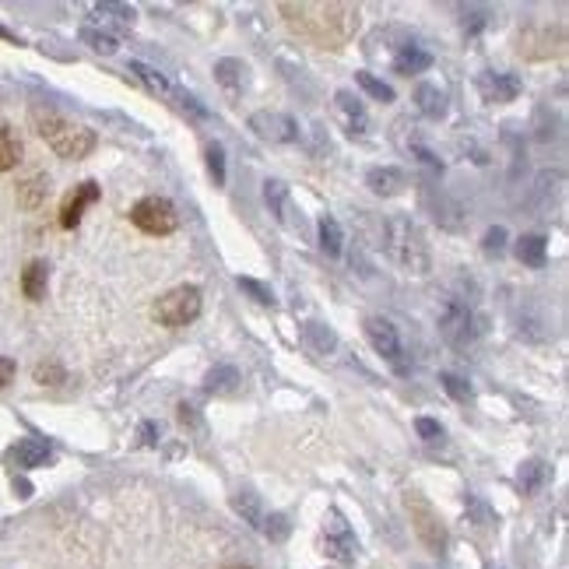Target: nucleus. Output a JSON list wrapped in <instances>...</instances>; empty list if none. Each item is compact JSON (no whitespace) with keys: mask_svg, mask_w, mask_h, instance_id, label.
Returning <instances> with one entry per match:
<instances>
[{"mask_svg":"<svg viewBox=\"0 0 569 569\" xmlns=\"http://www.w3.org/2000/svg\"><path fill=\"white\" fill-rule=\"evenodd\" d=\"M278 11L292 25V32H299L303 39H310L323 50H342L359 32V7L355 4H338V0L310 4V0H303V4H278Z\"/></svg>","mask_w":569,"mask_h":569,"instance_id":"nucleus-1","label":"nucleus"},{"mask_svg":"<svg viewBox=\"0 0 569 569\" xmlns=\"http://www.w3.org/2000/svg\"><path fill=\"white\" fill-rule=\"evenodd\" d=\"M29 116H32L35 134L50 144L60 159L78 162V159L92 155V148H95V134H92L88 127L74 123V120H67V116H60L57 110H50V106H32Z\"/></svg>","mask_w":569,"mask_h":569,"instance_id":"nucleus-2","label":"nucleus"},{"mask_svg":"<svg viewBox=\"0 0 569 569\" xmlns=\"http://www.w3.org/2000/svg\"><path fill=\"white\" fill-rule=\"evenodd\" d=\"M383 250L408 275H429V246L422 228L408 215H391L383 222Z\"/></svg>","mask_w":569,"mask_h":569,"instance_id":"nucleus-3","label":"nucleus"},{"mask_svg":"<svg viewBox=\"0 0 569 569\" xmlns=\"http://www.w3.org/2000/svg\"><path fill=\"white\" fill-rule=\"evenodd\" d=\"M439 334H443V342L454 344V348H471L475 338L482 334V327H478V316L471 310V303H464V299H443V306H439Z\"/></svg>","mask_w":569,"mask_h":569,"instance_id":"nucleus-4","label":"nucleus"},{"mask_svg":"<svg viewBox=\"0 0 569 569\" xmlns=\"http://www.w3.org/2000/svg\"><path fill=\"white\" fill-rule=\"evenodd\" d=\"M200 306H204V299H200L198 284H179V288L166 292V295L151 306V316H155L162 327H187V323H194L200 316Z\"/></svg>","mask_w":569,"mask_h":569,"instance_id":"nucleus-5","label":"nucleus"},{"mask_svg":"<svg viewBox=\"0 0 569 569\" xmlns=\"http://www.w3.org/2000/svg\"><path fill=\"white\" fill-rule=\"evenodd\" d=\"M366 338H370V344L376 348V355H383V362L398 372V376H408V372H411V359H408V352H404V344H400L398 327H394L391 320L370 316V320H366Z\"/></svg>","mask_w":569,"mask_h":569,"instance_id":"nucleus-6","label":"nucleus"},{"mask_svg":"<svg viewBox=\"0 0 569 569\" xmlns=\"http://www.w3.org/2000/svg\"><path fill=\"white\" fill-rule=\"evenodd\" d=\"M130 222L148 236H169L179 228V211L169 198H144L130 207Z\"/></svg>","mask_w":569,"mask_h":569,"instance_id":"nucleus-7","label":"nucleus"},{"mask_svg":"<svg viewBox=\"0 0 569 569\" xmlns=\"http://www.w3.org/2000/svg\"><path fill=\"white\" fill-rule=\"evenodd\" d=\"M250 130H254L260 141L267 144H292L299 141V123L284 113H271V110H260L250 116Z\"/></svg>","mask_w":569,"mask_h":569,"instance_id":"nucleus-8","label":"nucleus"},{"mask_svg":"<svg viewBox=\"0 0 569 569\" xmlns=\"http://www.w3.org/2000/svg\"><path fill=\"white\" fill-rule=\"evenodd\" d=\"M408 510H411V524H415V531H419V538L426 541L429 548H443V541H447V535H443V524H439V516L432 513V506H429L422 496H408Z\"/></svg>","mask_w":569,"mask_h":569,"instance_id":"nucleus-9","label":"nucleus"},{"mask_svg":"<svg viewBox=\"0 0 569 569\" xmlns=\"http://www.w3.org/2000/svg\"><path fill=\"white\" fill-rule=\"evenodd\" d=\"M323 548H327V555L338 559V563H355V555H359V541H355V535L348 531V524H344L338 513H334V516L327 520V527H323Z\"/></svg>","mask_w":569,"mask_h":569,"instance_id":"nucleus-10","label":"nucleus"},{"mask_svg":"<svg viewBox=\"0 0 569 569\" xmlns=\"http://www.w3.org/2000/svg\"><path fill=\"white\" fill-rule=\"evenodd\" d=\"M478 92H482L485 102H513V99L524 92V82H520L516 74L482 71V74H478Z\"/></svg>","mask_w":569,"mask_h":569,"instance_id":"nucleus-11","label":"nucleus"},{"mask_svg":"<svg viewBox=\"0 0 569 569\" xmlns=\"http://www.w3.org/2000/svg\"><path fill=\"white\" fill-rule=\"evenodd\" d=\"M95 200H99V183H95V179L78 183V187H74V194H67L63 207H60V226H63V228H78L82 215H85V207H88V204H95Z\"/></svg>","mask_w":569,"mask_h":569,"instance_id":"nucleus-12","label":"nucleus"},{"mask_svg":"<svg viewBox=\"0 0 569 569\" xmlns=\"http://www.w3.org/2000/svg\"><path fill=\"white\" fill-rule=\"evenodd\" d=\"M334 106H338V113H342V123L348 134H366L370 116H366V106H362L352 92H338V95H334Z\"/></svg>","mask_w":569,"mask_h":569,"instance_id":"nucleus-13","label":"nucleus"},{"mask_svg":"<svg viewBox=\"0 0 569 569\" xmlns=\"http://www.w3.org/2000/svg\"><path fill=\"white\" fill-rule=\"evenodd\" d=\"M127 74H134L138 82H141L151 95H162V99H176L179 95V88L172 85L169 78L162 74V71H155V67H148V63H141V60H130V67H127Z\"/></svg>","mask_w":569,"mask_h":569,"instance_id":"nucleus-14","label":"nucleus"},{"mask_svg":"<svg viewBox=\"0 0 569 569\" xmlns=\"http://www.w3.org/2000/svg\"><path fill=\"white\" fill-rule=\"evenodd\" d=\"M366 187H370L376 198H398L400 190L408 187V179H404V172L394 169V166H380V169H370Z\"/></svg>","mask_w":569,"mask_h":569,"instance_id":"nucleus-15","label":"nucleus"},{"mask_svg":"<svg viewBox=\"0 0 569 569\" xmlns=\"http://www.w3.org/2000/svg\"><path fill=\"white\" fill-rule=\"evenodd\" d=\"M46 198H50V176L35 172V176H29V179L18 183V207L39 211V207L46 204Z\"/></svg>","mask_w":569,"mask_h":569,"instance_id":"nucleus-16","label":"nucleus"},{"mask_svg":"<svg viewBox=\"0 0 569 569\" xmlns=\"http://www.w3.org/2000/svg\"><path fill=\"white\" fill-rule=\"evenodd\" d=\"M429 67H432V53L422 50V46H411V43H404L398 50V57H394V71L404 74V78H411V74H426Z\"/></svg>","mask_w":569,"mask_h":569,"instance_id":"nucleus-17","label":"nucleus"},{"mask_svg":"<svg viewBox=\"0 0 569 569\" xmlns=\"http://www.w3.org/2000/svg\"><path fill=\"white\" fill-rule=\"evenodd\" d=\"M264 204L271 207V215L282 222V226H292V198H288V187H284L282 179H267L264 183Z\"/></svg>","mask_w":569,"mask_h":569,"instance_id":"nucleus-18","label":"nucleus"},{"mask_svg":"<svg viewBox=\"0 0 569 569\" xmlns=\"http://www.w3.org/2000/svg\"><path fill=\"white\" fill-rule=\"evenodd\" d=\"M215 82L222 88H228V92H243L246 88V82H250V67L243 63V60H218L215 63Z\"/></svg>","mask_w":569,"mask_h":569,"instance_id":"nucleus-19","label":"nucleus"},{"mask_svg":"<svg viewBox=\"0 0 569 569\" xmlns=\"http://www.w3.org/2000/svg\"><path fill=\"white\" fill-rule=\"evenodd\" d=\"M563 183H566V176H563V169L555 172H541L538 183H535V194H531V207L535 211H552V190L555 194H563Z\"/></svg>","mask_w":569,"mask_h":569,"instance_id":"nucleus-20","label":"nucleus"},{"mask_svg":"<svg viewBox=\"0 0 569 569\" xmlns=\"http://www.w3.org/2000/svg\"><path fill=\"white\" fill-rule=\"evenodd\" d=\"M46 284H50V267H46V260H32L29 267L22 271V292H25V299H29V303L46 299Z\"/></svg>","mask_w":569,"mask_h":569,"instance_id":"nucleus-21","label":"nucleus"},{"mask_svg":"<svg viewBox=\"0 0 569 569\" xmlns=\"http://www.w3.org/2000/svg\"><path fill=\"white\" fill-rule=\"evenodd\" d=\"M303 342H306V348H310L313 355H331V352L338 348V334H334L327 323L310 320V323H303Z\"/></svg>","mask_w":569,"mask_h":569,"instance_id":"nucleus-22","label":"nucleus"},{"mask_svg":"<svg viewBox=\"0 0 569 569\" xmlns=\"http://www.w3.org/2000/svg\"><path fill=\"white\" fill-rule=\"evenodd\" d=\"M415 106H419V113L429 116V120H443V116H447V95L436 85H419L415 88Z\"/></svg>","mask_w":569,"mask_h":569,"instance_id":"nucleus-23","label":"nucleus"},{"mask_svg":"<svg viewBox=\"0 0 569 569\" xmlns=\"http://www.w3.org/2000/svg\"><path fill=\"white\" fill-rule=\"evenodd\" d=\"M11 457H14L22 468H39V464H46V460L53 457V450H50L46 439H22V443L11 450Z\"/></svg>","mask_w":569,"mask_h":569,"instance_id":"nucleus-24","label":"nucleus"},{"mask_svg":"<svg viewBox=\"0 0 569 569\" xmlns=\"http://www.w3.org/2000/svg\"><path fill=\"white\" fill-rule=\"evenodd\" d=\"M516 256H520V264H527V267H545V256H548V239L538 236V232H531V236H520V243H516Z\"/></svg>","mask_w":569,"mask_h":569,"instance_id":"nucleus-25","label":"nucleus"},{"mask_svg":"<svg viewBox=\"0 0 569 569\" xmlns=\"http://www.w3.org/2000/svg\"><path fill=\"white\" fill-rule=\"evenodd\" d=\"M316 228H320V250H323L327 256H342V250H344V228L338 226V218L323 215Z\"/></svg>","mask_w":569,"mask_h":569,"instance_id":"nucleus-26","label":"nucleus"},{"mask_svg":"<svg viewBox=\"0 0 569 569\" xmlns=\"http://www.w3.org/2000/svg\"><path fill=\"white\" fill-rule=\"evenodd\" d=\"M92 14H99V22H106L110 29L127 32L134 22V11L123 7V4H92Z\"/></svg>","mask_w":569,"mask_h":569,"instance_id":"nucleus-27","label":"nucleus"},{"mask_svg":"<svg viewBox=\"0 0 569 569\" xmlns=\"http://www.w3.org/2000/svg\"><path fill=\"white\" fill-rule=\"evenodd\" d=\"M18 162H22V141L11 127L0 123V172L18 169Z\"/></svg>","mask_w":569,"mask_h":569,"instance_id":"nucleus-28","label":"nucleus"},{"mask_svg":"<svg viewBox=\"0 0 569 569\" xmlns=\"http://www.w3.org/2000/svg\"><path fill=\"white\" fill-rule=\"evenodd\" d=\"M236 387H239L236 366H215V370L204 376V391H207V394H232Z\"/></svg>","mask_w":569,"mask_h":569,"instance_id":"nucleus-29","label":"nucleus"},{"mask_svg":"<svg viewBox=\"0 0 569 569\" xmlns=\"http://www.w3.org/2000/svg\"><path fill=\"white\" fill-rule=\"evenodd\" d=\"M232 506H236V513H239L250 527H260V524H264V516H267V513L260 510V499H256L254 492H239V496L232 499Z\"/></svg>","mask_w":569,"mask_h":569,"instance_id":"nucleus-30","label":"nucleus"},{"mask_svg":"<svg viewBox=\"0 0 569 569\" xmlns=\"http://www.w3.org/2000/svg\"><path fill=\"white\" fill-rule=\"evenodd\" d=\"M355 82H359V88H362L366 95H372L376 102H394V88L387 85V82H380V78L370 74V71H359Z\"/></svg>","mask_w":569,"mask_h":569,"instance_id":"nucleus-31","label":"nucleus"},{"mask_svg":"<svg viewBox=\"0 0 569 569\" xmlns=\"http://www.w3.org/2000/svg\"><path fill=\"white\" fill-rule=\"evenodd\" d=\"M548 478V468H545V460H524L520 464V488L524 492H538L541 485Z\"/></svg>","mask_w":569,"mask_h":569,"instance_id":"nucleus-32","label":"nucleus"},{"mask_svg":"<svg viewBox=\"0 0 569 569\" xmlns=\"http://www.w3.org/2000/svg\"><path fill=\"white\" fill-rule=\"evenodd\" d=\"M82 43H88L95 53H102V57H113L116 53V35L110 32H99V29H82Z\"/></svg>","mask_w":569,"mask_h":569,"instance_id":"nucleus-33","label":"nucleus"},{"mask_svg":"<svg viewBox=\"0 0 569 569\" xmlns=\"http://www.w3.org/2000/svg\"><path fill=\"white\" fill-rule=\"evenodd\" d=\"M207 172H211L215 187H226V148L218 141L207 144Z\"/></svg>","mask_w":569,"mask_h":569,"instance_id":"nucleus-34","label":"nucleus"},{"mask_svg":"<svg viewBox=\"0 0 569 569\" xmlns=\"http://www.w3.org/2000/svg\"><path fill=\"white\" fill-rule=\"evenodd\" d=\"M439 383H443V391H447L454 400H471L475 398L471 383H468L464 376H457V372H443V376H439Z\"/></svg>","mask_w":569,"mask_h":569,"instance_id":"nucleus-35","label":"nucleus"},{"mask_svg":"<svg viewBox=\"0 0 569 569\" xmlns=\"http://www.w3.org/2000/svg\"><path fill=\"white\" fill-rule=\"evenodd\" d=\"M236 284H239L254 303H260V306H275V292H271L267 284H260L256 278H236Z\"/></svg>","mask_w":569,"mask_h":569,"instance_id":"nucleus-36","label":"nucleus"},{"mask_svg":"<svg viewBox=\"0 0 569 569\" xmlns=\"http://www.w3.org/2000/svg\"><path fill=\"white\" fill-rule=\"evenodd\" d=\"M260 531H264L271 541H284L288 538V531H292V524H288V516H284V513H271V516H264Z\"/></svg>","mask_w":569,"mask_h":569,"instance_id":"nucleus-37","label":"nucleus"},{"mask_svg":"<svg viewBox=\"0 0 569 569\" xmlns=\"http://www.w3.org/2000/svg\"><path fill=\"white\" fill-rule=\"evenodd\" d=\"M485 254H503V250H506V228L503 226H496V228H488V232H485Z\"/></svg>","mask_w":569,"mask_h":569,"instance_id":"nucleus-38","label":"nucleus"},{"mask_svg":"<svg viewBox=\"0 0 569 569\" xmlns=\"http://www.w3.org/2000/svg\"><path fill=\"white\" fill-rule=\"evenodd\" d=\"M415 429H419V436H422L426 443H443V426H439L436 419H419Z\"/></svg>","mask_w":569,"mask_h":569,"instance_id":"nucleus-39","label":"nucleus"},{"mask_svg":"<svg viewBox=\"0 0 569 569\" xmlns=\"http://www.w3.org/2000/svg\"><path fill=\"white\" fill-rule=\"evenodd\" d=\"M176 102H179V106H183V110H190V113L194 116H200V120H207V106H200V99L198 95H190V92H183V88H179V95H176Z\"/></svg>","mask_w":569,"mask_h":569,"instance_id":"nucleus-40","label":"nucleus"},{"mask_svg":"<svg viewBox=\"0 0 569 569\" xmlns=\"http://www.w3.org/2000/svg\"><path fill=\"white\" fill-rule=\"evenodd\" d=\"M411 151L419 155V162H422V166H429L432 172H443V162H439V159H436L429 148H422V144H411Z\"/></svg>","mask_w":569,"mask_h":569,"instance_id":"nucleus-41","label":"nucleus"},{"mask_svg":"<svg viewBox=\"0 0 569 569\" xmlns=\"http://www.w3.org/2000/svg\"><path fill=\"white\" fill-rule=\"evenodd\" d=\"M468 510L475 513V516H478L482 524H496V513L488 510V506H485L482 499H468Z\"/></svg>","mask_w":569,"mask_h":569,"instance_id":"nucleus-42","label":"nucleus"},{"mask_svg":"<svg viewBox=\"0 0 569 569\" xmlns=\"http://www.w3.org/2000/svg\"><path fill=\"white\" fill-rule=\"evenodd\" d=\"M14 372H18L14 359H4V355H0V391H4V387L14 380Z\"/></svg>","mask_w":569,"mask_h":569,"instance_id":"nucleus-43","label":"nucleus"},{"mask_svg":"<svg viewBox=\"0 0 569 569\" xmlns=\"http://www.w3.org/2000/svg\"><path fill=\"white\" fill-rule=\"evenodd\" d=\"M35 380H39V383H46V380H63V372H60L57 366H39V370H35Z\"/></svg>","mask_w":569,"mask_h":569,"instance_id":"nucleus-44","label":"nucleus"},{"mask_svg":"<svg viewBox=\"0 0 569 569\" xmlns=\"http://www.w3.org/2000/svg\"><path fill=\"white\" fill-rule=\"evenodd\" d=\"M141 432H144V443H151V436H155V426H151V422H148V426H144Z\"/></svg>","mask_w":569,"mask_h":569,"instance_id":"nucleus-45","label":"nucleus"},{"mask_svg":"<svg viewBox=\"0 0 569 569\" xmlns=\"http://www.w3.org/2000/svg\"><path fill=\"white\" fill-rule=\"evenodd\" d=\"M228 569H246V566H228Z\"/></svg>","mask_w":569,"mask_h":569,"instance_id":"nucleus-46","label":"nucleus"}]
</instances>
